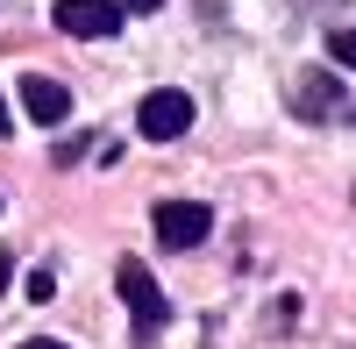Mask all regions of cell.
<instances>
[{
  "mask_svg": "<svg viewBox=\"0 0 356 349\" xmlns=\"http://www.w3.org/2000/svg\"><path fill=\"white\" fill-rule=\"evenodd\" d=\"M136 129L150 136V143H178L193 129V100L178 93V86H164V93H143V107H136Z\"/></svg>",
  "mask_w": 356,
  "mask_h": 349,
  "instance_id": "6da1fadb",
  "label": "cell"
},
{
  "mask_svg": "<svg viewBox=\"0 0 356 349\" xmlns=\"http://www.w3.org/2000/svg\"><path fill=\"white\" fill-rule=\"evenodd\" d=\"M22 349H65V342H22Z\"/></svg>",
  "mask_w": 356,
  "mask_h": 349,
  "instance_id": "8fae6325",
  "label": "cell"
},
{
  "mask_svg": "<svg viewBox=\"0 0 356 349\" xmlns=\"http://www.w3.org/2000/svg\"><path fill=\"white\" fill-rule=\"evenodd\" d=\"M57 29H65V36H114V29H122V8H114V0H57Z\"/></svg>",
  "mask_w": 356,
  "mask_h": 349,
  "instance_id": "277c9868",
  "label": "cell"
},
{
  "mask_svg": "<svg viewBox=\"0 0 356 349\" xmlns=\"http://www.w3.org/2000/svg\"><path fill=\"white\" fill-rule=\"evenodd\" d=\"M22 293H29V300H36V307H43V300L57 293V278H50V271H29V278H22Z\"/></svg>",
  "mask_w": 356,
  "mask_h": 349,
  "instance_id": "52a82bcc",
  "label": "cell"
},
{
  "mask_svg": "<svg viewBox=\"0 0 356 349\" xmlns=\"http://www.w3.org/2000/svg\"><path fill=\"white\" fill-rule=\"evenodd\" d=\"M129 8H136V15H150V8H164V0H129Z\"/></svg>",
  "mask_w": 356,
  "mask_h": 349,
  "instance_id": "9c48e42d",
  "label": "cell"
},
{
  "mask_svg": "<svg viewBox=\"0 0 356 349\" xmlns=\"http://www.w3.org/2000/svg\"><path fill=\"white\" fill-rule=\"evenodd\" d=\"M8 129H15V114H8V100H0V136H8Z\"/></svg>",
  "mask_w": 356,
  "mask_h": 349,
  "instance_id": "30bf717a",
  "label": "cell"
},
{
  "mask_svg": "<svg viewBox=\"0 0 356 349\" xmlns=\"http://www.w3.org/2000/svg\"><path fill=\"white\" fill-rule=\"evenodd\" d=\"M335 107H342V86L328 72H307L300 86H292V114H300V122H328Z\"/></svg>",
  "mask_w": 356,
  "mask_h": 349,
  "instance_id": "5b68a950",
  "label": "cell"
},
{
  "mask_svg": "<svg viewBox=\"0 0 356 349\" xmlns=\"http://www.w3.org/2000/svg\"><path fill=\"white\" fill-rule=\"evenodd\" d=\"M328 50H335V65L356 72V29H335V43H328Z\"/></svg>",
  "mask_w": 356,
  "mask_h": 349,
  "instance_id": "ba28073f",
  "label": "cell"
},
{
  "mask_svg": "<svg viewBox=\"0 0 356 349\" xmlns=\"http://www.w3.org/2000/svg\"><path fill=\"white\" fill-rule=\"evenodd\" d=\"M207 236H214V214H207L200 200H164L157 207V243L164 250H200Z\"/></svg>",
  "mask_w": 356,
  "mask_h": 349,
  "instance_id": "7a4b0ae2",
  "label": "cell"
},
{
  "mask_svg": "<svg viewBox=\"0 0 356 349\" xmlns=\"http://www.w3.org/2000/svg\"><path fill=\"white\" fill-rule=\"evenodd\" d=\"M22 107H29V122H43V129H57L72 114V93L57 79H22Z\"/></svg>",
  "mask_w": 356,
  "mask_h": 349,
  "instance_id": "8992f818",
  "label": "cell"
},
{
  "mask_svg": "<svg viewBox=\"0 0 356 349\" xmlns=\"http://www.w3.org/2000/svg\"><path fill=\"white\" fill-rule=\"evenodd\" d=\"M114 293H122V300H129V314H136V321H143V328H164V321H171V300L157 293V278H150V271H143V264H136V257H129V264H122V271H114Z\"/></svg>",
  "mask_w": 356,
  "mask_h": 349,
  "instance_id": "3957f363",
  "label": "cell"
},
{
  "mask_svg": "<svg viewBox=\"0 0 356 349\" xmlns=\"http://www.w3.org/2000/svg\"><path fill=\"white\" fill-rule=\"evenodd\" d=\"M349 122H356V114H349Z\"/></svg>",
  "mask_w": 356,
  "mask_h": 349,
  "instance_id": "7c38bea8",
  "label": "cell"
}]
</instances>
